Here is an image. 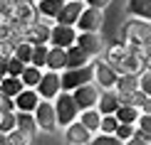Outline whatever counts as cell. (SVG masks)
<instances>
[{"label":"cell","instance_id":"obj_1","mask_svg":"<svg viewBox=\"0 0 151 145\" xmlns=\"http://www.w3.org/2000/svg\"><path fill=\"white\" fill-rule=\"evenodd\" d=\"M122 40H124V45H131V47H149V42H151L149 22L146 20H129L122 27Z\"/></svg>","mask_w":151,"mask_h":145},{"label":"cell","instance_id":"obj_2","mask_svg":"<svg viewBox=\"0 0 151 145\" xmlns=\"http://www.w3.org/2000/svg\"><path fill=\"white\" fill-rule=\"evenodd\" d=\"M55 118H57V125H67V123H72L74 118H77V103H74V98H72V93L70 91H60L57 96H55Z\"/></svg>","mask_w":151,"mask_h":145},{"label":"cell","instance_id":"obj_3","mask_svg":"<svg viewBox=\"0 0 151 145\" xmlns=\"http://www.w3.org/2000/svg\"><path fill=\"white\" fill-rule=\"evenodd\" d=\"M92 76H94L92 62H89V64H84V66L62 69V74H60V86H62V91H72V89H77L79 84H84V81H92Z\"/></svg>","mask_w":151,"mask_h":145},{"label":"cell","instance_id":"obj_4","mask_svg":"<svg viewBox=\"0 0 151 145\" xmlns=\"http://www.w3.org/2000/svg\"><path fill=\"white\" fill-rule=\"evenodd\" d=\"M32 116H35V123L40 130L45 133H55L57 128V118H55V106H52V98H40L37 106L32 108Z\"/></svg>","mask_w":151,"mask_h":145},{"label":"cell","instance_id":"obj_5","mask_svg":"<svg viewBox=\"0 0 151 145\" xmlns=\"http://www.w3.org/2000/svg\"><path fill=\"white\" fill-rule=\"evenodd\" d=\"M102 22H104L102 10L84 5V10L79 12V17H77V22H74V27H77L79 32H99V30H102Z\"/></svg>","mask_w":151,"mask_h":145},{"label":"cell","instance_id":"obj_6","mask_svg":"<svg viewBox=\"0 0 151 145\" xmlns=\"http://www.w3.org/2000/svg\"><path fill=\"white\" fill-rule=\"evenodd\" d=\"M72 98H74V103H77V108H92V106H97V101H99V89L92 84V81H84V84H79L77 89H72Z\"/></svg>","mask_w":151,"mask_h":145},{"label":"cell","instance_id":"obj_7","mask_svg":"<svg viewBox=\"0 0 151 145\" xmlns=\"http://www.w3.org/2000/svg\"><path fill=\"white\" fill-rule=\"evenodd\" d=\"M74 40H77V27H74V25H60V22H55L52 27H50V45L67 49L70 45H74Z\"/></svg>","mask_w":151,"mask_h":145},{"label":"cell","instance_id":"obj_8","mask_svg":"<svg viewBox=\"0 0 151 145\" xmlns=\"http://www.w3.org/2000/svg\"><path fill=\"white\" fill-rule=\"evenodd\" d=\"M35 91H37V96H40V98H55L62 91V86H60V71L47 69V74H42L40 81H37Z\"/></svg>","mask_w":151,"mask_h":145},{"label":"cell","instance_id":"obj_9","mask_svg":"<svg viewBox=\"0 0 151 145\" xmlns=\"http://www.w3.org/2000/svg\"><path fill=\"white\" fill-rule=\"evenodd\" d=\"M146 66H149V59H144V57H139L136 52H131L129 47H127V54L114 64L116 74H139L141 69H146Z\"/></svg>","mask_w":151,"mask_h":145},{"label":"cell","instance_id":"obj_10","mask_svg":"<svg viewBox=\"0 0 151 145\" xmlns=\"http://www.w3.org/2000/svg\"><path fill=\"white\" fill-rule=\"evenodd\" d=\"M92 66H94V79H97V84L102 86V89H114L119 74L114 66H109L106 62H94L92 59Z\"/></svg>","mask_w":151,"mask_h":145},{"label":"cell","instance_id":"obj_11","mask_svg":"<svg viewBox=\"0 0 151 145\" xmlns=\"http://www.w3.org/2000/svg\"><path fill=\"white\" fill-rule=\"evenodd\" d=\"M50 27H52V25L47 20H40V17H37L35 22H30L25 40H27L30 45H50Z\"/></svg>","mask_w":151,"mask_h":145},{"label":"cell","instance_id":"obj_12","mask_svg":"<svg viewBox=\"0 0 151 145\" xmlns=\"http://www.w3.org/2000/svg\"><path fill=\"white\" fill-rule=\"evenodd\" d=\"M82 10H84V0H65V5H62L60 12L55 15V22H60V25H74Z\"/></svg>","mask_w":151,"mask_h":145},{"label":"cell","instance_id":"obj_13","mask_svg":"<svg viewBox=\"0 0 151 145\" xmlns=\"http://www.w3.org/2000/svg\"><path fill=\"white\" fill-rule=\"evenodd\" d=\"M65 128H67L65 130V140L70 143V145H87V143L92 140V130H87L77 118H74L72 123H67Z\"/></svg>","mask_w":151,"mask_h":145},{"label":"cell","instance_id":"obj_14","mask_svg":"<svg viewBox=\"0 0 151 145\" xmlns=\"http://www.w3.org/2000/svg\"><path fill=\"white\" fill-rule=\"evenodd\" d=\"M74 45H79L82 49H84L89 57H97L102 54V37H99V32H77V40H74Z\"/></svg>","mask_w":151,"mask_h":145},{"label":"cell","instance_id":"obj_15","mask_svg":"<svg viewBox=\"0 0 151 145\" xmlns=\"http://www.w3.org/2000/svg\"><path fill=\"white\" fill-rule=\"evenodd\" d=\"M15 128L20 130V133L25 138H32L37 135V123H35V116H32V111H15Z\"/></svg>","mask_w":151,"mask_h":145},{"label":"cell","instance_id":"obj_16","mask_svg":"<svg viewBox=\"0 0 151 145\" xmlns=\"http://www.w3.org/2000/svg\"><path fill=\"white\" fill-rule=\"evenodd\" d=\"M40 17L37 8L32 5V0H17L12 3V20H20V22H35Z\"/></svg>","mask_w":151,"mask_h":145},{"label":"cell","instance_id":"obj_17","mask_svg":"<svg viewBox=\"0 0 151 145\" xmlns=\"http://www.w3.org/2000/svg\"><path fill=\"white\" fill-rule=\"evenodd\" d=\"M37 101H40V96H37V91L30 89V86H22L20 93H17V96H12L15 111H32L35 106H37Z\"/></svg>","mask_w":151,"mask_h":145},{"label":"cell","instance_id":"obj_18","mask_svg":"<svg viewBox=\"0 0 151 145\" xmlns=\"http://www.w3.org/2000/svg\"><path fill=\"white\" fill-rule=\"evenodd\" d=\"M65 62H67V49L50 45L47 57H45V66L52 69V71H62V69H65Z\"/></svg>","mask_w":151,"mask_h":145},{"label":"cell","instance_id":"obj_19","mask_svg":"<svg viewBox=\"0 0 151 145\" xmlns=\"http://www.w3.org/2000/svg\"><path fill=\"white\" fill-rule=\"evenodd\" d=\"M89 62H92V57L87 54L79 45H70V47H67V62H65V69L84 66V64H89Z\"/></svg>","mask_w":151,"mask_h":145},{"label":"cell","instance_id":"obj_20","mask_svg":"<svg viewBox=\"0 0 151 145\" xmlns=\"http://www.w3.org/2000/svg\"><path fill=\"white\" fill-rule=\"evenodd\" d=\"M99 118H102V113L94 108V106H92V108H82L77 113V121L84 125L87 130H92V133H97V130H99Z\"/></svg>","mask_w":151,"mask_h":145},{"label":"cell","instance_id":"obj_21","mask_svg":"<svg viewBox=\"0 0 151 145\" xmlns=\"http://www.w3.org/2000/svg\"><path fill=\"white\" fill-rule=\"evenodd\" d=\"M116 108H119V96L114 89H106V93H99V101H97L99 113H114Z\"/></svg>","mask_w":151,"mask_h":145},{"label":"cell","instance_id":"obj_22","mask_svg":"<svg viewBox=\"0 0 151 145\" xmlns=\"http://www.w3.org/2000/svg\"><path fill=\"white\" fill-rule=\"evenodd\" d=\"M20 89H22V81H20V76H3L0 79V96H17L20 93Z\"/></svg>","mask_w":151,"mask_h":145},{"label":"cell","instance_id":"obj_23","mask_svg":"<svg viewBox=\"0 0 151 145\" xmlns=\"http://www.w3.org/2000/svg\"><path fill=\"white\" fill-rule=\"evenodd\" d=\"M139 106H129V103H119V108L114 111L116 121L119 123H136V118H139Z\"/></svg>","mask_w":151,"mask_h":145},{"label":"cell","instance_id":"obj_24","mask_svg":"<svg viewBox=\"0 0 151 145\" xmlns=\"http://www.w3.org/2000/svg\"><path fill=\"white\" fill-rule=\"evenodd\" d=\"M40 76H42V69H40V66H35V64H25V69L20 71V81H22V86H30V89H35V86H37Z\"/></svg>","mask_w":151,"mask_h":145},{"label":"cell","instance_id":"obj_25","mask_svg":"<svg viewBox=\"0 0 151 145\" xmlns=\"http://www.w3.org/2000/svg\"><path fill=\"white\" fill-rule=\"evenodd\" d=\"M127 10H129V15H136V17H141V20H149L151 17V0H129Z\"/></svg>","mask_w":151,"mask_h":145},{"label":"cell","instance_id":"obj_26","mask_svg":"<svg viewBox=\"0 0 151 145\" xmlns=\"http://www.w3.org/2000/svg\"><path fill=\"white\" fill-rule=\"evenodd\" d=\"M62 5H65V0H37V12H40L42 17L55 20V15L60 12Z\"/></svg>","mask_w":151,"mask_h":145},{"label":"cell","instance_id":"obj_27","mask_svg":"<svg viewBox=\"0 0 151 145\" xmlns=\"http://www.w3.org/2000/svg\"><path fill=\"white\" fill-rule=\"evenodd\" d=\"M47 49L50 45H32V54H30V64L35 66H45V57H47Z\"/></svg>","mask_w":151,"mask_h":145},{"label":"cell","instance_id":"obj_28","mask_svg":"<svg viewBox=\"0 0 151 145\" xmlns=\"http://www.w3.org/2000/svg\"><path fill=\"white\" fill-rule=\"evenodd\" d=\"M30 54H32V45H30L27 40L17 42V45L12 47V57H17V59H22L25 64H30Z\"/></svg>","mask_w":151,"mask_h":145},{"label":"cell","instance_id":"obj_29","mask_svg":"<svg viewBox=\"0 0 151 145\" xmlns=\"http://www.w3.org/2000/svg\"><path fill=\"white\" fill-rule=\"evenodd\" d=\"M124 54H127V45H124V42H122V45H111L109 49H106V64L114 66Z\"/></svg>","mask_w":151,"mask_h":145},{"label":"cell","instance_id":"obj_30","mask_svg":"<svg viewBox=\"0 0 151 145\" xmlns=\"http://www.w3.org/2000/svg\"><path fill=\"white\" fill-rule=\"evenodd\" d=\"M116 125H119V121L114 113H102V118H99V130L102 133H114Z\"/></svg>","mask_w":151,"mask_h":145},{"label":"cell","instance_id":"obj_31","mask_svg":"<svg viewBox=\"0 0 151 145\" xmlns=\"http://www.w3.org/2000/svg\"><path fill=\"white\" fill-rule=\"evenodd\" d=\"M99 135H94L89 143H94V145H119V138L114 135V133H102V130H97Z\"/></svg>","mask_w":151,"mask_h":145},{"label":"cell","instance_id":"obj_32","mask_svg":"<svg viewBox=\"0 0 151 145\" xmlns=\"http://www.w3.org/2000/svg\"><path fill=\"white\" fill-rule=\"evenodd\" d=\"M131 133H134V123H119L116 125V130H114V135L119 138V143H127Z\"/></svg>","mask_w":151,"mask_h":145},{"label":"cell","instance_id":"obj_33","mask_svg":"<svg viewBox=\"0 0 151 145\" xmlns=\"http://www.w3.org/2000/svg\"><path fill=\"white\" fill-rule=\"evenodd\" d=\"M12 128H15V111H3V116H0V130L8 133Z\"/></svg>","mask_w":151,"mask_h":145},{"label":"cell","instance_id":"obj_34","mask_svg":"<svg viewBox=\"0 0 151 145\" xmlns=\"http://www.w3.org/2000/svg\"><path fill=\"white\" fill-rule=\"evenodd\" d=\"M22 69H25V62L10 54V57H8V74H10V76H20Z\"/></svg>","mask_w":151,"mask_h":145},{"label":"cell","instance_id":"obj_35","mask_svg":"<svg viewBox=\"0 0 151 145\" xmlns=\"http://www.w3.org/2000/svg\"><path fill=\"white\" fill-rule=\"evenodd\" d=\"M127 143H151V133L149 130H141V128H136L134 125V133H131V138Z\"/></svg>","mask_w":151,"mask_h":145},{"label":"cell","instance_id":"obj_36","mask_svg":"<svg viewBox=\"0 0 151 145\" xmlns=\"http://www.w3.org/2000/svg\"><path fill=\"white\" fill-rule=\"evenodd\" d=\"M8 143H15V145H27V143H30V138H25L17 128H12V130H8Z\"/></svg>","mask_w":151,"mask_h":145},{"label":"cell","instance_id":"obj_37","mask_svg":"<svg viewBox=\"0 0 151 145\" xmlns=\"http://www.w3.org/2000/svg\"><path fill=\"white\" fill-rule=\"evenodd\" d=\"M10 54H12V45L8 40H0V59H8Z\"/></svg>","mask_w":151,"mask_h":145},{"label":"cell","instance_id":"obj_38","mask_svg":"<svg viewBox=\"0 0 151 145\" xmlns=\"http://www.w3.org/2000/svg\"><path fill=\"white\" fill-rule=\"evenodd\" d=\"M109 3H111V0H84V5H89V8H99V10H104Z\"/></svg>","mask_w":151,"mask_h":145},{"label":"cell","instance_id":"obj_39","mask_svg":"<svg viewBox=\"0 0 151 145\" xmlns=\"http://www.w3.org/2000/svg\"><path fill=\"white\" fill-rule=\"evenodd\" d=\"M8 76V59H0V79Z\"/></svg>","mask_w":151,"mask_h":145},{"label":"cell","instance_id":"obj_40","mask_svg":"<svg viewBox=\"0 0 151 145\" xmlns=\"http://www.w3.org/2000/svg\"><path fill=\"white\" fill-rule=\"evenodd\" d=\"M0 145H8V133H3V130H0Z\"/></svg>","mask_w":151,"mask_h":145},{"label":"cell","instance_id":"obj_41","mask_svg":"<svg viewBox=\"0 0 151 145\" xmlns=\"http://www.w3.org/2000/svg\"><path fill=\"white\" fill-rule=\"evenodd\" d=\"M12 3H17V0H12Z\"/></svg>","mask_w":151,"mask_h":145}]
</instances>
